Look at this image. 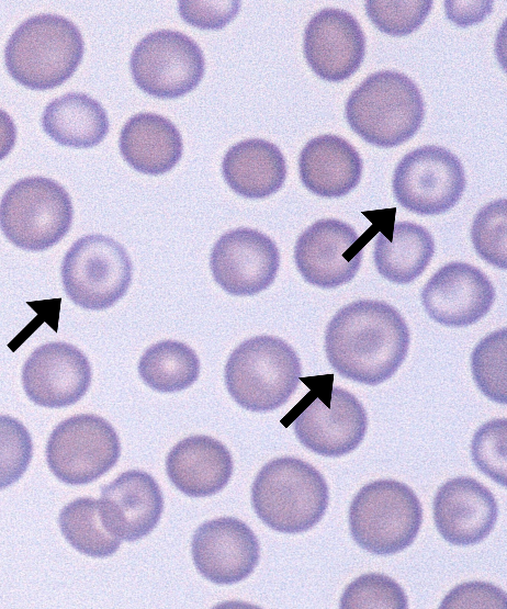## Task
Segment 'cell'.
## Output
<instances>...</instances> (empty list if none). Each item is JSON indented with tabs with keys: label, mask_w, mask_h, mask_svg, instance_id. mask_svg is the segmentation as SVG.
Segmentation results:
<instances>
[{
	"label": "cell",
	"mask_w": 507,
	"mask_h": 609,
	"mask_svg": "<svg viewBox=\"0 0 507 609\" xmlns=\"http://www.w3.org/2000/svg\"><path fill=\"white\" fill-rule=\"evenodd\" d=\"M298 441L324 456H341L362 442L368 416L359 399L341 387L315 397L294 419Z\"/></svg>",
	"instance_id": "14"
},
{
	"label": "cell",
	"mask_w": 507,
	"mask_h": 609,
	"mask_svg": "<svg viewBox=\"0 0 507 609\" xmlns=\"http://www.w3.org/2000/svg\"><path fill=\"white\" fill-rule=\"evenodd\" d=\"M345 116L351 129L369 144L395 147L420 128L425 104L418 87L406 75L382 70L351 92Z\"/></svg>",
	"instance_id": "4"
},
{
	"label": "cell",
	"mask_w": 507,
	"mask_h": 609,
	"mask_svg": "<svg viewBox=\"0 0 507 609\" xmlns=\"http://www.w3.org/2000/svg\"><path fill=\"white\" fill-rule=\"evenodd\" d=\"M129 67L139 89L156 98L173 99L200 83L205 60L202 49L191 37L178 31L159 30L137 43Z\"/></svg>",
	"instance_id": "10"
},
{
	"label": "cell",
	"mask_w": 507,
	"mask_h": 609,
	"mask_svg": "<svg viewBox=\"0 0 507 609\" xmlns=\"http://www.w3.org/2000/svg\"><path fill=\"white\" fill-rule=\"evenodd\" d=\"M171 483L190 497H206L222 490L233 473L227 448L207 436H191L178 442L166 459Z\"/></svg>",
	"instance_id": "21"
},
{
	"label": "cell",
	"mask_w": 507,
	"mask_h": 609,
	"mask_svg": "<svg viewBox=\"0 0 507 609\" xmlns=\"http://www.w3.org/2000/svg\"><path fill=\"white\" fill-rule=\"evenodd\" d=\"M498 507L492 492L473 477L442 484L433 498V520L441 537L454 545L483 541L493 530Z\"/></svg>",
	"instance_id": "20"
},
{
	"label": "cell",
	"mask_w": 507,
	"mask_h": 609,
	"mask_svg": "<svg viewBox=\"0 0 507 609\" xmlns=\"http://www.w3.org/2000/svg\"><path fill=\"white\" fill-rule=\"evenodd\" d=\"M491 280L465 262L441 267L425 284L421 303L435 322L449 327L469 326L485 316L495 300Z\"/></svg>",
	"instance_id": "17"
},
{
	"label": "cell",
	"mask_w": 507,
	"mask_h": 609,
	"mask_svg": "<svg viewBox=\"0 0 507 609\" xmlns=\"http://www.w3.org/2000/svg\"><path fill=\"white\" fill-rule=\"evenodd\" d=\"M329 492L324 476L309 463L293 456L277 458L258 472L251 504L272 530L301 533L325 515Z\"/></svg>",
	"instance_id": "3"
},
{
	"label": "cell",
	"mask_w": 507,
	"mask_h": 609,
	"mask_svg": "<svg viewBox=\"0 0 507 609\" xmlns=\"http://www.w3.org/2000/svg\"><path fill=\"white\" fill-rule=\"evenodd\" d=\"M138 373L150 388L174 393L188 388L198 380L200 361L189 346L176 340H162L143 353Z\"/></svg>",
	"instance_id": "27"
},
{
	"label": "cell",
	"mask_w": 507,
	"mask_h": 609,
	"mask_svg": "<svg viewBox=\"0 0 507 609\" xmlns=\"http://www.w3.org/2000/svg\"><path fill=\"white\" fill-rule=\"evenodd\" d=\"M132 262L111 237L92 234L76 240L61 263L67 296L78 306L100 311L114 305L129 287Z\"/></svg>",
	"instance_id": "8"
},
{
	"label": "cell",
	"mask_w": 507,
	"mask_h": 609,
	"mask_svg": "<svg viewBox=\"0 0 507 609\" xmlns=\"http://www.w3.org/2000/svg\"><path fill=\"white\" fill-rule=\"evenodd\" d=\"M471 370L480 391L491 401L507 403V329L488 334L471 354Z\"/></svg>",
	"instance_id": "29"
},
{
	"label": "cell",
	"mask_w": 507,
	"mask_h": 609,
	"mask_svg": "<svg viewBox=\"0 0 507 609\" xmlns=\"http://www.w3.org/2000/svg\"><path fill=\"white\" fill-rule=\"evenodd\" d=\"M471 456L477 469L503 486L507 485V419L483 424L471 442Z\"/></svg>",
	"instance_id": "33"
},
{
	"label": "cell",
	"mask_w": 507,
	"mask_h": 609,
	"mask_svg": "<svg viewBox=\"0 0 507 609\" xmlns=\"http://www.w3.org/2000/svg\"><path fill=\"white\" fill-rule=\"evenodd\" d=\"M119 436L112 425L93 414L75 415L59 422L46 444L49 470L70 485L91 483L117 462Z\"/></svg>",
	"instance_id": "9"
},
{
	"label": "cell",
	"mask_w": 507,
	"mask_h": 609,
	"mask_svg": "<svg viewBox=\"0 0 507 609\" xmlns=\"http://www.w3.org/2000/svg\"><path fill=\"white\" fill-rule=\"evenodd\" d=\"M42 126L58 144L86 148L103 140L110 123L101 103L88 94L69 92L46 105Z\"/></svg>",
	"instance_id": "25"
},
{
	"label": "cell",
	"mask_w": 507,
	"mask_h": 609,
	"mask_svg": "<svg viewBox=\"0 0 507 609\" xmlns=\"http://www.w3.org/2000/svg\"><path fill=\"white\" fill-rule=\"evenodd\" d=\"M16 139V127L12 117L0 109V160L11 151Z\"/></svg>",
	"instance_id": "38"
},
{
	"label": "cell",
	"mask_w": 507,
	"mask_h": 609,
	"mask_svg": "<svg viewBox=\"0 0 507 609\" xmlns=\"http://www.w3.org/2000/svg\"><path fill=\"white\" fill-rule=\"evenodd\" d=\"M98 509L108 532L120 540L134 542L157 526L164 498L151 475L131 470L102 487Z\"/></svg>",
	"instance_id": "19"
},
{
	"label": "cell",
	"mask_w": 507,
	"mask_h": 609,
	"mask_svg": "<svg viewBox=\"0 0 507 609\" xmlns=\"http://www.w3.org/2000/svg\"><path fill=\"white\" fill-rule=\"evenodd\" d=\"M359 235L347 223L323 218L307 227L297 238L294 260L303 279L318 287L346 284L361 266Z\"/></svg>",
	"instance_id": "13"
},
{
	"label": "cell",
	"mask_w": 507,
	"mask_h": 609,
	"mask_svg": "<svg viewBox=\"0 0 507 609\" xmlns=\"http://www.w3.org/2000/svg\"><path fill=\"white\" fill-rule=\"evenodd\" d=\"M79 29L57 14H37L23 21L9 37L4 61L22 86L47 90L65 82L83 56Z\"/></svg>",
	"instance_id": "2"
},
{
	"label": "cell",
	"mask_w": 507,
	"mask_h": 609,
	"mask_svg": "<svg viewBox=\"0 0 507 609\" xmlns=\"http://www.w3.org/2000/svg\"><path fill=\"white\" fill-rule=\"evenodd\" d=\"M354 542L363 550L390 555L408 548L422 522L421 504L410 487L395 480L364 485L348 515Z\"/></svg>",
	"instance_id": "6"
},
{
	"label": "cell",
	"mask_w": 507,
	"mask_h": 609,
	"mask_svg": "<svg viewBox=\"0 0 507 609\" xmlns=\"http://www.w3.org/2000/svg\"><path fill=\"white\" fill-rule=\"evenodd\" d=\"M87 357L67 342H48L35 349L22 369V385L36 405L70 406L81 399L91 384Z\"/></svg>",
	"instance_id": "16"
},
{
	"label": "cell",
	"mask_w": 507,
	"mask_h": 609,
	"mask_svg": "<svg viewBox=\"0 0 507 609\" xmlns=\"http://www.w3.org/2000/svg\"><path fill=\"white\" fill-rule=\"evenodd\" d=\"M471 240L486 262L507 269V200L498 199L483 206L474 217Z\"/></svg>",
	"instance_id": "30"
},
{
	"label": "cell",
	"mask_w": 507,
	"mask_h": 609,
	"mask_svg": "<svg viewBox=\"0 0 507 609\" xmlns=\"http://www.w3.org/2000/svg\"><path fill=\"white\" fill-rule=\"evenodd\" d=\"M181 18L202 30L224 27L239 10V1H191L178 3Z\"/></svg>",
	"instance_id": "36"
},
{
	"label": "cell",
	"mask_w": 507,
	"mask_h": 609,
	"mask_svg": "<svg viewBox=\"0 0 507 609\" xmlns=\"http://www.w3.org/2000/svg\"><path fill=\"white\" fill-rule=\"evenodd\" d=\"M72 204L58 182L45 177H26L13 183L0 202V228L16 247L43 251L57 244L70 229Z\"/></svg>",
	"instance_id": "7"
},
{
	"label": "cell",
	"mask_w": 507,
	"mask_h": 609,
	"mask_svg": "<svg viewBox=\"0 0 507 609\" xmlns=\"http://www.w3.org/2000/svg\"><path fill=\"white\" fill-rule=\"evenodd\" d=\"M226 183L237 194L263 199L275 193L286 178L280 148L261 138H248L229 147L222 161Z\"/></svg>",
	"instance_id": "24"
},
{
	"label": "cell",
	"mask_w": 507,
	"mask_h": 609,
	"mask_svg": "<svg viewBox=\"0 0 507 609\" xmlns=\"http://www.w3.org/2000/svg\"><path fill=\"white\" fill-rule=\"evenodd\" d=\"M466 185L459 158L444 147L426 145L406 154L393 174L396 201L420 215H438L452 208Z\"/></svg>",
	"instance_id": "11"
},
{
	"label": "cell",
	"mask_w": 507,
	"mask_h": 609,
	"mask_svg": "<svg viewBox=\"0 0 507 609\" xmlns=\"http://www.w3.org/2000/svg\"><path fill=\"white\" fill-rule=\"evenodd\" d=\"M58 525L69 544L88 556H110L120 548L121 540L102 525L98 500L93 498H77L67 504L59 514Z\"/></svg>",
	"instance_id": "28"
},
{
	"label": "cell",
	"mask_w": 507,
	"mask_h": 609,
	"mask_svg": "<svg viewBox=\"0 0 507 609\" xmlns=\"http://www.w3.org/2000/svg\"><path fill=\"white\" fill-rule=\"evenodd\" d=\"M303 52L308 66L318 77L338 82L360 68L365 55V36L349 12L326 8L307 23Z\"/></svg>",
	"instance_id": "18"
},
{
	"label": "cell",
	"mask_w": 507,
	"mask_h": 609,
	"mask_svg": "<svg viewBox=\"0 0 507 609\" xmlns=\"http://www.w3.org/2000/svg\"><path fill=\"white\" fill-rule=\"evenodd\" d=\"M433 252V238L425 227L412 222H397L391 238L383 233L376 236L373 259L383 278L406 284L424 272Z\"/></svg>",
	"instance_id": "26"
},
{
	"label": "cell",
	"mask_w": 507,
	"mask_h": 609,
	"mask_svg": "<svg viewBox=\"0 0 507 609\" xmlns=\"http://www.w3.org/2000/svg\"><path fill=\"white\" fill-rule=\"evenodd\" d=\"M362 159L340 136L325 134L306 143L298 158L300 178L305 188L323 198H340L361 179Z\"/></svg>",
	"instance_id": "22"
},
{
	"label": "cell",
	"mask_w": 507,
	"mask_h": 609,
	"mask_svg": "<svg viewBox=\"0 0 507 609\" xmlns=\"http://www.w3.org/2000/svg\"><path fill=\"white\" fill-rule=\"evenodd\" d=\"M192 559L199 573L217 585L247 578L256 568L260 546L252 530L234 517L201 525L193 534Z\"/></svg>",
	"instance_id": "15"
},
{
	"label": "cell",
	"mask_w": 507,
	"mask_h": 609,
	"mask_svg": "<svg viewBox=\"0 0 507 609\" xmlns=\"http://www.w3.org/2000/svg\"><path fill=\"white\" fill-rule=\"evenodd\" d=\"M301 377V362L284 340L268 335L241 342L225 366L233 399L251 411H271L285 404Z\"/></svg>",
	"instance_id": "5"
},
{
	"label": "cell",
	"mask_w": 507,
	"mask_h": 609,
	"mask_svg": "<svg viewBox=\"0 0 507 609\" xmlns=\"http://www.w3.org/2000/svg\"><path fill=\"white\" fill-rule=\"evenodd\" d=\"M280 252L261 232L239 227L226 232L213 246L210 267L215 282L235 296L266 290L275 279Z\"/></svg>",
	"instance_id": "12"
},
{
	"label": "cell",
	"mask_w": 507,
	"mask_h": 609,
	"mask_svg": "<svg viewBox=\"0 0 507 609\" xmlns=\"http://www.w3.org/2000/svg\"><path fill=\"white\" fill-rule=\"evenodd\" d=\"M409 330L390 304L360 300L340 308L327 325L325 351L341 376L378 385L390 379L406 358Z\"/></svg>",
	"instance_id": "1"
},
{
	"label": "cell",
	"mask_w": 507,
	"mask_h": 609,
	"mask_svg": "<svg viewBox=\"0 0 507 609\" xmlns=\"http://www.w3.org/2000/svg\"><path fill=\"white\" fill-rule=\"evenodd\" d=\"M492 5L493 1H444L447 16L460 26L482 21Z\"/></svg>",
	"instance_id": "37"
},
{
	"label": "cell",
	"mask_w": 507,
	"mask_h": 609,
	"mask_svg": "<svg viewBox=\"0 0 507 609\" xmlns=\"http://www.w3.org/2000/svg\"><path fill=\"white\" fill-rule=\"evenodd\" d=\"M120 151L135 170L161 174L171 170L183 150L182 137L167 117L143 112L127 120L120 134Z\"/></svg>",
	"instance_id": "23"
},
{
	"label": "cell",
	"mask_w": 507,
	"mask_h": 609,
	"mask_svg": "<svg viewBox=\"0 0 507 609\" xmlns=\"http://www.w3.org/2000/svg\"><path fill=\"white\" fill-rule=\"evenodd\" d=\"M341 609H406L407 596L391 577L368 573L357 577L343 590Z\"/></svg>",
	"instance_id": "31"
},
{
	"label": "cell",
	"mask_w": 507,
	"mask_h": 609,
	"mask_svg": "<svg viewBox=\"0 0 507 609\" xmlns=\"http://www.w3.org/2000/svg\"><path fill=\"white\" fill-rule=\"evenodd\" d=\"M433 2L431 0H369L365 12L371 22L391 36H405L425 22Z\"/></svg>",
	"instance_id": "32"
},
{
	"label": "cell",
	"mask_w": 507,
	"mask_h": 609,
	"mask_svg": "<svg viewBox=\"0 0 507 609\" xmlns=\"http://www.w3.org/2000/svg\"><path fill=\"white\" fill-rule=\"evenodd\" d=\"M33 456L29 430L18 419L0 415V489L22 477Z\"/></svg>",
	"instance_id": "34"
},
{
	"label": "cell",
	"mask_w": 507,
	"mask_h": 609,
	"mask_svg": "<svg viewBox=\"0 0 507 609\" xmlns=\"http://www.w3.org/2000/svg\"><path fill=\"white\" fill-rule=\"evenodd\" d=\"M440 609L488 608L506 609L507 597L503 589L486 582H466L443 598Z\"/></svg>",
	"instance_id": "35"
}]
</instances>
